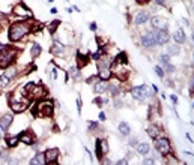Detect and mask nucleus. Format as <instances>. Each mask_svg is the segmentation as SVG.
I'll return each instance as SVG.
<instances>
[{
	"mask_svg": "<svg viewBox=\"0 0 194 165\" xmlns=\"http://www.w3.org/2000/svg\"><path fill=\"white\" fill-rule=\"evenodd\" d=\"M30 33V24L29 23H14L9 27V41L17 42L21 38H24Z\"/></svg>",
	"mask_w": 194,
	"mask_h": 165,
	"instance_id": "f257e3e1",
	"label": "nucleus"
},
{
	"mask_svg": "<svg viewBox=\"0 0 194 165\" xmlns=\"http://www.w3.org/2000/svg\"><path fill=\"white\" fill-rule=\"evenodd\" d=\"M14 59H15V50L5 47V50L0 53V68L2 69L8 68L9 65L14 62Z\"/></svg>",
	"mask_w": 194,
	"mask_h": 165,
	"instance_id": "f03ea898",
	"label": "nucleus"
},
{
	"mask_svg": "<svg viewBox=\"0 0 194 165\" xmlns=\"http://www.w3.org/2000/svg\"><path fill=\"white\" fill-rule=\"evenodd\" d=\"M39 116V117H48L53 114V104L48 102V101H42L36 105V111H35V116Z\"/></svg>",
	"mask_w": 194,
	"mask_h": 165,
	"instance_id": "7ed1b4c3",
	"label": "nucleus"
},
{
	"mask_svg": "<svg viewBox=\"0 0 194 165\" xmlns=\"http://www.w3.org/2000/svg\"><path fill=\"white\" fill-rule=\"evenodd\" d=\"M131 95H133V98L138 99V101H143V99H146V98L152 96L146 84H143V86H135V87H133V89H131Z\"/></svg>",
	"mask_w": 194,
	"mask_h": 165,
	"instance_id": "20e7f679",
	"label": "nucleus"
},
{
	"mask_svg": "<svg viewBox=\"0 0 194 165\" xmlns=\"http://www.w3.org/2000/svg\"><path fill=\"white\" fill-rule=\"evenodd\" d=\"M155 149L161 155H169L170 153V141L167 138H155Z\"/></svg>",
	"mask_w": 194,
	"mask_h": 165,
	"instance_id": "39448f33",
	"label": "nucleus"
},
{
	"mask_svg": "<svg viewBox=\"0 0 194 165\" xmlns=\"http://www.w3.org/2000/svg\"><path fill=\"white\" fill-rule=\"evenodd\" d=\"M153 33H155V42L157 45H166V44L169 42L170 39V35L169 32H167V29H162V30H153Z\"/></svg>",
	"mask_w": 194,
	"mask_h": 165,
	"instance_id": "423d86ee",
	"label": "nucleus"
},
{
	"mask_svg": "<svg viewBox=\"0 0 194 165\" xmlns=\"http://www.w3.org/2000/svg\"><path fill=\"white\" fill-rule=\"evenodd\" d=\"M59 149H48L45 153H44V156H45V164H56L57 162V159H59Z\"/></svg>",
	"mask_w": 194,
	"mask_h": 165,
	"instance_id": "0eeeda50",
	"label": "nucleus"
},
{
	"mask_svg": "<svg viewBox=\"0 0 194 165\" xmlns=\"http://www.w3.org/2000/svg\"><path fill=\"white\" fill-rule=\"evenodd\" d=\"M142 45H143L144 48H152V47H155L157 42H155V33H153V30L149 32V33H144L142 36Z\"/></svg>",
	"mask_w": 194,
	"mask_h": 165,
	"instance_id": "6e6552de",
	"label": "nucleus"
},
{
	"mask_svg": "<svg viewBox=\"0 0 194 165\" xmlns=\"http://www.w3.org/2000/svg\"><path fill=\"white\" fill-rule=\"evenodd\" d=\"M152 26L155 27L157 30H162V29H167V26H169V23H167V20L162 17H153L151 20Z\"/></svg>",
	"mask_w": 194,
	"mask_h": 165,
	"instance_id": "1a4fd4ad",
	"label": "nucleus"
},
{
	"mask_svg": "<svg viewBox=\"0 0 194 165\" xmlns=\"http://www.w3.org/2000/svg\"><path fill=\"white\" fill-rule=\"evenodd\" d=\"M107 143L102 141V140H96V144H95V152H96V156L102 159L104 158V153L107 152Z\"/></svg>",
	"mask_w": 194,
	"mask_h": 165,
	"instance_id": "9d476101",
	"label": "nucleus"
},
{
	"mask_svg": "<svg viewBox=\"0 0 194 165\" xmlns=\"http://www.w3.org/2000/svg\"><path fill=\"white\" fill-rule=\"evenodd\" d=\"M149 18L151 17H149V12H148V11H140L134 18V24L135 26H142V24H144Z\"/></svg>",
	"mask_w": 194,
	"mask_h": 165,
	"instance_id": "9b49d317",
	"label": "nucleus"
},
{
	"mask_svg": "<svg viewBox=\"0 0 194 165\" xmlns=\"http://www.w3.org/2000/svg\"><path fill=\"white\" fill-rule=\"evenodd\" d=\"M11 108H12L14 113H23L26 108H27V102H26V101H21V102L12 101V102H11Z\"/></svg>",
	"mask_w": 194,
	"mask_h": 165,
	"instance_id": "f8f14e48",
	"label": "nucleus"
},
{
	"mask_svg": "<svg viewBox=\"0 0 194 165\" xmlns=\"http://www.w3.org/2000/svg\"><path fill=\"white\" fill-rule=\"evenodd\" d=\"M11 123H12V114H5L0 119V128H2V131H8Z\"/></svg>",
	"mask_w": 194,
	"mask_h": 165,
	"instance_id": "ddd939ff",
	"label": "nucleus"
},
{
	"mask_svg": "<svg viewBox=\"0 0 194 165\" xmlns=\"http://www.w3.org/2000/svg\"><path fill=\"white\" fill-rule=\"evenodd\" d=\"M14 12H15L17 15H20V17H29V15H30V11L24 6V3H18L17 6L14 8Z\"/></svg>",
	"mask_w": 194,
	"mask_h": 165,
	"instance_id": "4468645a",
	"label": "nucleus"
},
{
	"mask_svg": "<svg viewBox=\"0 0 194 165\" xmlns=\"http://www.w3.org/2000/svg\"><path fill=\"white\" fill-rule=\"evenodd\" d=\"M107 83L105 81H98V83H95V86H93V92L95 93H98V95H101L104 92H107Z\"/></svg>",
	"mask_w": 194,
	"mask_h": 165,
	"instance_id": "2eb2a0df",
	"label": "nucleus"
},
{
	"mask_svg": "<svg viewBox=\"0 0 194 165\" xmlns=\"http://www.w3.org/2000/svg\"><path fill=\"white\" fill-rule=\"evenodd\" d=\"M137 152L140 153V155H148L149 152H151V146L148 144V143H137Z\"/></svg>",
	"mask_w": 194,
	"mask_h": 165,
	"instance_id": "dca6fc26",
	"label": "nucleus"
},
{
	"mask_svg": "<svg viewBox=\"0 0 194 165\" xmlns=\"http://www.w3.org/2000/svg\"><path fill=\"white\" fill-rule=\"evenodd\" d=\"M173 38H175V41H176L177 44H184L187 41L185 32H184L182 29H177L176 32H175V35H173Z\"/></svg>",
	"mask_w": 194,
	"mask_h": 165,
	"instance_id": "f3484780",
	"label": "nucleus"
},
{
	"mask_svg": "<svg viewBox=\"0 0 194 165\" xmlns=\"http://www.w3.org/2000/svg\"><path fill=\"white\" fill-rule=\"evenodd\" d=\"M20 141L23 144H33V135L30 132H24V134L20 135Z\"/></svg>",
	"mask_w": 194,
	"mask_h": 165,
	"instance_id": "a211bd4d",
	"label": "nucleus"
},
{
	"mask_svg": "<svg viewBox=\"0 0 194 165\" xmlns=\"http://www.w3.org/2000/svg\"><path fill=\"white\" fill-rule=\"evenodd\" d=\"M63 51H65V45H63V44H60L59 41H54V44H53V48H51V53H53V54H62Z\"/></svg>",
	"mask_w": 194,
	"mask_h": 165,
	"instance_id": "6ab92c4d",
	"label": "nucleus"
},
{
	"mask_svg": "<svg viewBox=\"0 0 194 165\" xmlns=\"http://www.w3.org/2000/svg\"><path fill=\"white\" fill-rule=\"evenodd\" d=\"M98 66H99V69H104V68H105V69H109L110 68V65H111V59H110V57H99V59H98Z\"/></svg>",
	"mask_w": 194,
	"mask_h": 165,
	"instance_id": "aec40b11",
	"label": "nucleus"
},
{
	"mask_svg": "<svg viewBox=\"0 0 194 165\" xmlns=\"http://www.w3.org/2000/svg\"><path fill=\"white\" fill-rule=\"evenodd\" d=\"M119 132L122 134V135H129V132H131V129H129V125H128L127 122H120L119 123Z\"/></svg>",
	"mask_w": 194,
	"mask_h": 165,
	"instance_id": "412c9836",
	"label": "nucleus"
},
{
	"mask_svg": "<svg viewBox=\"0 0 194 165\" xmlns=\"http://www.w3.org/2000/svg\"><path fill=\"white\" fill-rule=\"evenodd\" d=\"M158 134H160V128H158L157 125H151V126L148 128V135H149L151 138H157Z\"/></svg>",
	"mask_w": 194,
	"mask_h": 165,
	"instance_id": "4be33fe9",
	"label": "nucleus"
},
{
	"mask_svg": "<svg viewBox=\"0 0 194 165\" xmlns=\"http://www.w3.org/2000/svg\"><path fill=\"white\" fill-rule=\"evenodd\" d=\"M30 164L35 165V164H45V156L42 153H36V156L30 159Z\"/></svg>",
	"mask_w": 194,
	"mask_h": 165,
	"instance_id": "5701e85b",
	"label": "nucleus"
},
{
	"mask_svg": "<svg viewBox=\"0 0 194 165\" xmlns=\"http://www.w3.org/2000/svg\"><path fill=\"white\" fill-rule=\"evenodd\" d=\"M41 51H42V50H41V45H39V44L38 42H35L33 45H32V50H30V53H32V57H38V56H39V54H41Z\"/></svg>",
	"mask_w": 194,
	"mask_h": 165,
	"instance_id": "b1692460",
	"label": "nucleus"
},
{
	"mask_svg": "<svg viewBox=\"0 0 194 165\" xmlns=\"http://www.w3.org/2000/svg\"><path fill=\"white\" fill-rule=\"evenodd\" d=\"M122 65V63H127V54L125 53H120L116 56V59H114V65Z\"/></svg>",
	"mask_w": 194,
	"mask_h": 165,
	"instance_id": "393cba45",
	"label": "nucleus"
},
{
	"mask_svg": "<svg viewBox=\"0 0 194 165\" xmlns=\"http://www.w3.org/2000/svg\"><path fill=\"white\" fill-rule=\"evenodd\" d=\"M110 77H111V72H110V69H101L99 71V78L102 80V81H105V80H109Z\"/></svg>",
	"mask_w": 194,
	"mask_h": 165,
	"instance_id": "a878e982",
	"label": "nucleus"
},
{
	"mask_svg": "<svg viewBox=\"0 0 194 165\" xmlns=\"http://www.w3.org/2000/svg\"><path fill=\"white\" fill-rule=\"evenodd\" d=\"M60 24V20H54V21H51L50 26H48V32H50L51 35H54V32H56V29H57V26Z\"/></svg>",
	"mask_w": 194,
	"mask_h": 165,
	"instance_id": "bb28decb",
	"label": "nucleus"
},
{
	"mask_svg": "<svg viewBox=\"0 0 194 165\" xmlns=\"http://www.w3.org/2000/svg\"><path fill=\"white\" fill-rule=\"evenodd\" d=\"M107 90L110 92L111 96H118V93H119V87L114 86V84H109V86H107Z\"/></svg>",
	"mask_w": 194,
	"mask_h": 165,
	"instance_id": "cd10ccee",
	"label": "nucleus"
},
{
	"mask_svg": "<svg viewBox=\"0 0 194 165\" xmlns=\"http://www.w3.org/2000/svg\"><path fill=\"white\" fill-rule=\"evenodd\" d=\"M179 51H181V48L177 47V45H172V47H169V50H167V54H173V56H176V54H179Z\"/></svg>",
	"mask_w": 194,
	"mask_h": 165,
	"instance_id": "c85d7f7f",
	"label": "nucleus"
},
{
	"mask_svg": "<svg viewBox=\"0 0 194 165\" xmlns=\"http://www.w3.org/2000/svg\"><path fill=\"white\" fill-rule=\"evenodd\" d=\"M9 81H11V78H9L6 74L2 75V77H0V87H6L9 84Z\"/></svg>",
	"mask_w": 194,
	"mask_h": 165,
	"instance_id": "c756f323",
	"label": "nucleus"
},
{
	"mask_svg": "<svg viewBox=\"0 0 194 165\" xmlns=\"http://www.w3.org/2000/svg\"><path fill=\"white\" fill-rule=\"evenodd\" d=\"M18 141H20V137H14V138H9L6 143H8L9 147H15L18 144Z\"/></svg>",
	"mask_w": 194,
	"mask_h": 165,
	"instance_id": "7c9ffc66",
	"label": "nucleus"
},
{
	"mask_svg": "<svg viewBox=\"0 0 194 165\" xmlns=\"http://www.w3.org/2000/svg\"><path fill=\"white\" fill-rule=\"evenodd\" d=\"M69 75H71L72 78H77V77H78V68H77V66H71V68H69Z\"/></svg>",
	"mask_w": 194,
	"mask_h": 165,
	"instance_id": "2f4dec72",
	"label": "nucleus"
},
{
	"mask_svg": "<svg viewBox=\"0 0 194 165\" xmlns=\"http://www.w3.org/2000/svg\"><path fill=\"white\" fill-rule=\"evenodd\" d=\"M160 62L162 63V65H167V63H170V56H169V54H161V56H160Z\"/></svg>",
	"mask_w": 194,
	"mask_h": 165,
	"instance_id": "473e14b6",
	"label": "nucleus"
},
{
	"mask_svg": "<svg viewBox=\"0 0 194 165\" xmlns=\"http://www.w3.org/2000/svg\"><path fill=\"white\" fill-rule=\"evenodd\" d=\"M164 66H166V71H164V72H167V74H173V72H175V66H173V65L167 63V65H164Z\"/></svg>",
	"mask_w": 194,
	"mask_h": 165,
	"instance_id": "72a5a7b5",
	"label": "nucleus"
},
{
	"mask_svg": "<svg viewBox=\"0 0 194 165\" xmlns=\"http://www.w3.org/2000/svg\"><path fill=\"white\" fill-rule=\"evenodd\" d=\"M78 60H80V66H83L87 63V57L86 56H81V54H78Z\"/></svg>",
	"mask_w": 194,
	"mask_h": 165,
	"instance_id": "f704fd0d",
	"label": "nucleus"
},
{
	"mask_svg": "<svg viewBox=\"0 0 194 165\" xmlns=\"http://www.w3.org/2000/svg\"><path fill=\"white\" fill-rule=\"evenodd\" d=\"M155 74H157L158 77H161V78H164V71L161 69L160 66H155Z\"/></svg>",
	"mask_w": 194,
	"mask_h": 165,
	"instance_id": "c9c22d12",
	"label": "nucleus"
},
{
	"mask_svg": "<svg viewBox=\"0 0 194 165\" xmlns=\"http://www.w3.org/2000/svg\"><path fill=\"white\" fill-rule=\"evenodd\" d=\"M95 128H98V123H96V122H93V123H89V131L95 129Z\"/></svg>",
	"mask_w": 194,
	"mask_h": 165,
	"instance_id": "e433bc0d",
	"label": "nucleus"
},
{
	"mask_svg": "<svg viewBox=\"0 0 194 165\" xmlns=\"http://www.w3.org/2000/svg\"><path fill=\"white\" fill-rule=\"evenodd\" d=\"M129 146H131V147L137 146V138H131V140H129Z\"/></svg>",
	"mask_w": 194,
	"mask_h": 165,
	"instance_id": "4c0bfd02",
	"label": "nucleus"
},
{
	"mask_svg": "<svg viewBox=\"0 0 194 165\" xmlns=\"http://www.w3.org/2000/svg\"><path fill=\"white\" fill-rule=\"evenodd\" d=\"M77 107H78V113H81V99H77Z\"/></svg>",
	"mask_w": 194,
	"mask_h": 165,
	"instance_id": "58836bf2",
	"label": "nucleus"
},
{
	"mask_svg": "<svg viewBox=\"0 0 194 165\" xmlns=\"http://www.w3.org/2000/svg\"><path fill=\"white\" fill-rule=\"evenodd\" d=\"M170 99H172L173 104H177V96L176 95H170Z\"/></svg>",
	"mask_w": 194,
	"mask_h": 165,
	"instance_id": "ea45409f",
	"label": "nucleus"
},
{
	"mask_svg": "<svg viewBox=\"0 0 194 165\" xmlns=\"http://www.w3.org/2000/svg\"><path fill=\"white\" fill-rule=\"evenodd\" d=\"M56 77H57V71H56V69H51V78L54 80Z\"/></svg>",
	"mask_w": 194,
	"mask_h": 165,
	"instance_id": "a19ab883",
	"label": "nucleus"
},
{
	"mask_svg": "<svg viewBox=\"0 0 194 165\" xmlns=\"http://www.w3.org/2000/svg\"><path fill=\"white\" fill-rule=\"evenodd\" d=\"M143 164H155V159H144Z\"/></svg>",
	"mask_w": 194,
	"mask_h": 165,
	"instance_id": "79ce46f5",
	"label": "nucleus"
},
{
	"mask_svg": "<svg viewBox=\"0 0 194 165\" xmlns=\"http://www.w3.org/2000/svg\"><path fill=\"white\" fill-rule=\"evenodd\" d=\"M89 29H90L92 32H95V30H96V23H90V26H89Z\"/></svg>",
	"mask_w": 194,
	"mask_h": 165,
	"instance_id": "37998d69",
	"label": "nucleus"
},
{
	"mask_svg": "<svg viewBox=\"0 0 194 165\" xmlns=\"http://www.w3.org/2000/svg\"><path fill=\"white\" fill-rule=\"evenodd\" d=\"M114 107H116V108H119V107H122V101H119V99H116V102H114Z\"/></svg>",
	"mask_w": 194,
	"mask_h": 165,
	"instance_id": "c03bdc74",
	"label": "nucleus"
},
{
	"mask_svg": "<svg viewBox=\"0 0 194 165\" xmlns=\"http://www.w3.org/2000/svg\"><path fill=\"white\" fill-rule=\"evenodd\" d=\"M99 120H101V122L105 120V114H104V113H99Z\"/></svg>",
	"mask_w": 194,
	"mask_h": 165,
	"instance_id": "a18cd8bd",
	"label": "nucleus"
},
{
	"mask_svg": "<svg viewBox=\"0 0 194 165\" xmlns=\"http://www.w3.org/2000/svg\"><path fill=\"white\" fill-rule=\"evenodd\" d=\"M166 86H169V87H173V86H175V84H173V81H172V80H167V84H166Z\"/></svg>",
	"mask_w": 194,
	"mask_h": 165,
	"instance_id": "49530a36",
	"label": "nucleus"
},
{
	"mask_svg": "<svg viewBox=\"0 0 194 165\" xmlns=\"http://www.w3.org/2000/svg\"><path fill=\"white\" fill-rule=\"evenodd\" d=\"M127 162H128L127 159H120V161H118V164H119V165H120V164H127Z\"/></svg>",
	"mask_w": 194,
	"mask_h": 165,
	"instance_id": "de8ad7c7",
	"label": "nucleus"
},
{
	"mask_svg": "<svg viewBox=\"0 0 194 165\" xmlns=\"http://www.w3.org/2000/svg\"><path fill=\"white\" fill-rule=\"evenodd\" d=\"M149 0H137V3H140V5H143V3H148Z\"/></svg>",
	"mask_w": 194,
	"mask_h": 165,
	"instance_id": "09e8293b",
	"label": "nucleus"
},
{
	"mask_svg": "<svg viewBox=\"0 0 194 165\" xmlns=\"http://www.w3.org/2000/svg\"><path fill=\"white\" fill-rule=\"evenodd\" d=\"M5 47H6V45H5V44H0V53L3 51V50H5Z\"/></svg>",
	"mask_w": 194,
	"mask_h": 165,
	"instance_id": "8fccbe9b",
	"label": "nucleus"
},
{
	"mask_svg": "<svg viewBox=\"0 0 194 165\" xmlns=\"http://www.w3.org/2000/svg\"><path fill=\"white\" fill-rule=\"evenodd\" d=\"M155 3H158V5H164V0H155Z\"/></svg>",
	"mask_w": 194,
	"mask_h": 165,
	"instance_id": "3c124183",
	"label": "nucleus"
},
{
	"mask_svg": "<svg viewBox=\"0 0 194 165\" xmlns=\"http://www.w3.org/2000/svg\"><path fill=\"white\" fill-rule=\"evenodd\" d=\"M50 12H51V14H57V9H56V8H53V9L50 11Z\"/></svg>",
	"mask_w": 194,
	"mask_h": 165,
	"instance_id": "603ef678",
	"label": "nucleus"
},
{
	"mask_svg": "<svg viewBox=\"0 0 194 165\" xmlns=\"http://www.w3.org/2000/svg\"><path fill=\"white\" fill-rule=\"evenodd\" d=\"M0 131H2V128H0ZM0 138H2V132H0Z\"/></svg>",
	"mask_w": 194,
	"mask_h": 165,
	"instance_id": "864d4df0",
	"label": "nucleus"
},
{
	"mask_svg": "<svg viewBox=\"0 0 194 165\" xmlns=\"http://www.w3.org/2000/svg\"><path fill=\"white\" fill-rule=\"evenodd\" d=\"M47 2H54V0H47Z\"/></svg>",
	"mask_w": 194,
	"mask_h": 165,
	"instance_id": "5fc2aeb1",
	"label": "nucleus"
}]
</instances>
